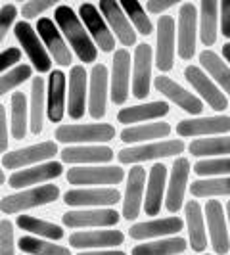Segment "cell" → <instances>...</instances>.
Masks as SVG:
<instances>
[{"mask_svg": "<svg viewBox=\"0 0 230 255\" xmlns=\"http://www.w3.org/2000/svg\"><path fill=\"white\" fill-rule=\"evenodd\" d=\"M54 21L58 29L64 33V37L67 38L69 46L73 48V52L77 54V58L83 64H92L98 58V48L92 42V38L89 37L85 25L81 23L79 15H77L67 4H62L56 8L54 12Z\"/></svg>", "mask_w": 230, "mask_h": 255, "instance_id": "obj_1", "label": "cell"}, {"mask_svg": "<svg viewBox=\"0 0 230 255\" xmlns=\"http://www.w3.org/2000/svg\"><path fill=\"white\" fill-rule=\"evenodd\" d=\"M56 140L67 146H89L102 144L115 138V127L110 123H75V125H60L54 132Z\"/></svg>", "mask_w": 230, "mask_h": 255, "instance_id": "obj_2", "label": "cell"}, {"mask_svg": "<svg viewBox=\"0 0 230 255\" xmlns=\"http://www.w3.org/2000/svg\"><path fill=\"white\" fill-rule=\"evenodd\" d=\"M58 198H60V188L56 184H40L37 188H27L17 194L4 196L0 200V211L6 215H13V213H21L25 209L52 204Z\"/></svg>", "mask_w": 230, "mask_h": 255, "instance_id": "obj_3", "label": "cell"}, {"mask_svg": "<svg viewBox=\"0 0 230 255\" xmlns=\"http://www.w3.org/2000/svg\"><path fill=\"white\" fill-rule=\"evenodd\" d=\"M65 179L69 184H75L79 188L83 186H94V188H114L125 179V171L121 167L114 165H100V167H87L79 165L67 169Z\"/></svg>", "mask_w": 230, "mask_h": 255, "instance_id": "obj_4", "label": "cell"}, {"mask_svg": "<svg viewBox=\"0 0 230 255\" xmlns=\"http://www.w3.org/2000/svg\"><path fill=\"white\" fill-rule=\"evenodd\" d=\"M184 152V142L182 140H157L150 144H136L123 148L117 153L119 163L125 165H136L142 161H153V159H163V157H175Z\"/></svg>", "mask_w": 230, "mask_h": 255, "instance_id": "obj_5", "label": "cell"}, {"mask_svg": "<svg viewBox=\"0 0 230 255\" xmlns=\"http://www.w3.org/2000/svg\"><path fill=\"white\" fill-rule=\"evenodd\" d=\"M13 33H15V38L19 42V46L23 48L27 58L31 60L33 67L37 69L38 73H50L52 58L50 54L46 52V48H44L40 37H38L37 29H33L27 21H19L13 27Z\"/></svg>", "mask_w": 230, "mask_h": 255, "instance_id": "obj_6", "label": "cell"}, {"mask_svg": "<svg viewBox=\"0 0 230 255\" xmlns=\"http://www.w3.org/2000/svg\"><path fill=\"white\" fill-rule=\"evenodd\" d=\"M79 19L85 25L89 37L92 38V42L96 44V48H100L102 52L110 54L115 50V37L110 31V27L106 23V19L102 17V13L98 10V6L85 2L79 6Z\"/></svg>", "mask_w": 230, "mask_h": 255, "instance_id": "obj_7", "label": "cell"}, {"mask_svg": "<svg viewBox=\"0 0 230 255\" xmlns=\"http://www.w3.org/2000/svg\"><path fill=\"white\" fill-rule=\"evenodd\" d=\"M184 77L192 85V89L202 96V102H205L215 112H225L229 108V100L223 94V90L213 83V79L205 73L198 65H186L184 67Z\"/></svg>", "mask_w": 230, "mask_h": 255, "instance_id": "obj_8", "label": "cell"}, {"mask_svg": "<svg viewBox=\"0 0 230 255\" xmlns=\"http://www.w3.org/2000/svg\"><path fill=\"white\" fill-rule=\"evenodd\" d=\"M58 153V144L52 140H44L33 144V146H27L21 150H13L2 155V165L6 169H25L27 165H35V163H44V161H50L52 157Z\"/></svg>", "mask_w": 230, "mask_h": 255, "instance_id": "obj_9", "label": "cell"}, {"mask_svg": "<svg viewBox=\"0 0 230 255\" xmlns=\"http://www.w3.org/2000/svg\"><path fill=\"white\" fill-rule=\"evenodd\" d=\"M121 200L117 188H73L64 194V202L69 207L83 209H102L112 207Z\"/></svg>", "mask_w": 230, "mask_h": 255, "instance_id": "obj_10", "label": "cell"}, {"mask_svg": "<svg viewBox=\"0 0 230 255\" xmlns=\"http://www.w3.org/2000/svg\"><path fill=\"white\" fill-rule=\"evenodd\" d=\"M196 37H198V10L192 2H184L179 10L177 21V50L180 60H192L196 54Z\"/></svg>", "mask_w": 230, "mask_h": 255, "instance_id": "obj_11", "label": "cell"}, {"mask_svg": "<svg viewBox=\"0 0 230 255\" xmlns=\"http://www.w3.org/2000/svg\"><path fill=\"white\" fill-rule=\"evenodd\" d=\"M119 213L112 207H102V209H69L62 215L65 227L69 229H90V227H104L110 229L119 223Z\"/></svg>", "mask_w": 230, "mask_h": 255, "instance_id": "obj_12", "label": "cell"}, {"mask_svg": "<svg viewBox=\"0 0 230 255\" xmlns=\"http://www.w3.org/2000/svg\"><path fill=\"white\" fill-rule=\"evenodd\" d=\"M98 10L106 19V23L110 27V31L114 33V37L123 44V46H132L136 44V31L130 25L128 17L121 10V4L115 0H100Z\"/></svg>", "mask_w": 230, "mask_h": 255, "instance_id": "obj_13", "label": "cell"}, {"mask_svg": "<svg viewBox=\"0 0 230 255\" xmlns=\"http://www.w3.org/2000/svg\"><path fill=\"white\" fill-rule=\"evenodd\" d=\"M175 19L171 15H159L157 19V44H155V65L161 73H167L175 65Z\"/></svg>", "mask_w": 230, "mask_h": 255, "instance_id": "obj_14", "label": "cell"}, {"mask_svg": "<svg viewBox=\"0 0 230 255\" xmlns=\"http://www.w3.org/2000/svg\"><path fill=\"white\" fill-rule=\"evenodd\" d=\"M152 67H153V50L150 44H138L134 50V62H132V83L130 90L132 96L144 100L150 94V83H152Z\"/></svg>", "mask_w": 230, "mask_h": 255, "instance_id": "obj_15", "label": "cell"}, {"mask_svg": "<svg viewBox=\"0 0 230 255\" xmlns=\"http://www.w3.org/2000/svg\"><path fill=\"white\" fill-rule=\"evenodd\" d=\"M37 31L38 37L42 40L46 52L50 54V58L62 67H67V65L73 62L71 58V50L69 46L65 44L64 37H62V31L58 29V25L52 21L50 17H40L37 23Z\"/></svg>", "mask_w": 230, "mask_h": 255, "instance_id": "obj_16", "label": "cell"}, {"mask_svg": "<svg viewBox=\"0 0 230 255\" xmlns=\"http://www.w3.org/2000/svg\"><path fill=\"white\" fill-rule=\"evenodd\" d=\"M204 217L207 219V230L215 254L227 255L230 250V234L225 221V211L219 200H207Z\"/></svg>", "mask_w": 230, "mask_h": 255, "instance_id": "obj_17", "label": "cell"}, {"mask_svg": "<svg viewBox=\"0 0 230 255\" xmlns=\"http://www.w3.org/2000/svg\"><path fill=\"white\" fill-rule=\"evenodd\" d=\"M130 90V54L127 48L115 50L112 77H110V94L117 106H123L128 98Z\"/></svg>", "mask_w": 230, "mask_h": 255, "instance_id": "obj_18", "label": "cell"}, {"mask_svg": "<svg viewBox=\"0 0 230 255\" xmlns=\"http://www.w3.org/2000/svg\"><path fill=\"white\" fill-rule=\"evenodd\" d=\"M153 87H155L157 92H161V94H163L165 98H169L173 104H177L180 110H184L186 114L200 115L204 112V102H202L196 94L188 92L184 87H180L179 83H175L171 77H167V75L155 77Z\"/></svg>", "mask_w": 230, "mask_h": 255, "instance_id": "obj_19", "label": "cell"}, {"mask_svg": "<svg viewBox=\"0 0 230 255\" xmlns=\"http://www.w3.org/2000/svg\"><path fill=\"white\" fill-rule=\"evenodd\" d=\"M125 242L121 230H79L69 236V246L81 252L89 250H112Z\"/></svg>", "mask_w": 230, "mask_h": 255, "instance_id": "obj_20", "label": "cell"}, {"mask_svg": "<svg viewBox=\"0 0 230 255\" xmlns=\"http://www.w3.org/2000/svg\"><path fill=\"white\" fill-rule=\"evenodd\" d=\"M62 173H64V165L60 161H44V163L25 167V169H19V171L12 173L10 179H8V184L12 188H21L23 190V188H29V186L58 179Z\"/></svg>", "mask_w": 230, "mask_h": 255, "instance_id": "obj_21", "label": "cell"}, {"mask_svg": "<svg viewBox=\"0 0 230 255\" xmlns=\"http://www.w3.org/2000/svg\"><path fill=\"white\" fill-rule=\"evenodd\" d=\"M188 177H190V161L186 157H177L171 167V177L167 182L165 207L169 213H177L184 204Z\"/></svg>", "mask_w": 230, "mask_h": 255, "instance_id": "obj_22", "label": "cell"}, {"mask_svg": "<svg viewBox=\"0 0 230 255\" xmlns=\"http://www.w3.org/2000/svg\"><path fill=\"white\" fill-rule=\"evenodd\" d=\"M144 184H146V169L142 165H134L128 171L127 188L123 196V219L132 221L140 215L144 205Z\"/></svg>", "mask_w": 230, "mask_h": 255, "instance_id": "obj_23", "label": "cell"}, {"mask_svg": "<svg viewBox=\"0 0 230 255\" xmlns=\"http://www.w3.org/2000/svg\"><path fill=\"white\" fill-rule=\"evenodd\" d=\"M108 92H110L108 67L104 64H96L90 71L89 114L92 119H104L108 110Z\"/></svg>", "mask_w": 230, "mask_h": 255, "instance_id": "obj_24", "label": "cell"}, {"mask_svg": "<svg viewBox=\"0 0 230 255\" xmlns=\"http://www.w3.org/2000/svg\"><path fill=\"white\" fill-rule=\"evenodd\" d=\"M230 130L229 115H213V117H196V119H184L177 125V132L184 138L190 136H207V134H225Z\"/></svg>", "mask_w": 230, "mask_h": 255, "instance_id": "obj_25", "label": "cell"}, {"mask_svg": "<svg viewBox=\"0 0 230 255\" xmlns=\"http://www.w3.org/2000/svg\"><path fill=\"white\" fill-rule=\"evenodd\" d=\"M184 229V221L180 217H163V219H153V221H144V223H136L128 230V236L132 240H152V238H165V236H173L179 234Z\"/></svg>", "mask_w": 230, "mask_h": 255, "instance_id": "obj_26", "label": "cell"}, {"mask_svg": "<svg viewBox=\"0 0 230 255\" xmlns=\"http://www.w3.org/2000/svg\"><path fill=\"white\" fill-rule=\"evenodd\" d=\"M67 108V79L60 69L50 71L46 89V115L52 123H60Z\"/></svg>", "mask_w": 230, "mask_h": 255, "instance_id": "obj_27", "label": "cell"}, {"mask_svg": "<svg viewBox=\"0 0 230 255\" xmlns=\"http://www.w3.org/2000/svg\"><path fill=\"white\" fill-rule=\"evenodd\" d=\"M60 157L64 163L87 165V163H110L115 153L110 146L89 144V146H65L60 152Z\"/></svg>", "mask_w": 230, "mask_h": 255, "instance_id": "obj_28", "label": "cell"}, {"mask_svg": "<svg viewBox=\"0 0 230 255\" xmlns=\"http://www.w3.org/2000/svg\"><path fill=\"white\" fill-rule=\"evenodd\" d=\"M85 110H87V71L83 65H73L69 71L65 112L71 119H81L85 115Z\"/></svg>", "mask_w": 230, "mask_h": 255, "instance_id": "obj_29", "label": "cell"}, {"mask_svg": "<svg viewBox=\"0 0 230 255\" xmlns=\"http://www.w3.org/2000/svg\"><path fill=\"white\" fill-rule=\"evenodd\" d=\"M167 186V167L163 163H155L148 173V186H146V200H144V211L146 215H157L161 211V204L165 198Z\"/></svg>", "mask_w": 230, "mask_h": 255, "instance_id": "obj_30", "label": "cell"}, {"mask_svg": "<svg viewBox=\"0 0 230 255\" xmlns=\"http://www.w3.org/2000/svg\"><path fill=\"white\" fill-rule=\"evenodd\" d=\"M169 114V104L167 102H146L138 104V106H130V108H123L117 114V121L132 127L134 123H142V121H153V119H161Z\"/></svg>", "mask_w": 230, "mask_h": 255, "instance_id": "obj_31", "label": "cell"}, {"mask_svg": "<svg viewBox=\"0 0 230 255\" xmlns=\"http://www.w3.org/2000/svg\"><path fill=\"white\" fill-rule=\"evenodd\" d=\"M186 215V227H188V242L194 252L202 254L207 248V232H205V219L202 205L196 200H190L184 207Z\"/></svg>", "mask_w": 230, "mask_h": 255, "instance_id": "obj_32", "label": "cell"}, {"mask_svg": "<svg viewBox=\"0 0 230 255\" xmlns=\"http://www.w3.org/2000/svg\"><path fill=\"white\" fill-rule=\"evenodd\" d=\"M171 134V125L165 121H155V123H146V125H132V127H125L119 136L125 144H146V142L159 140V138H167Z\"/></svg>", "mask_w": 230, "mask_h": 255, "instance_id": "obj_33", "label": "cell"}, {"mask_svg": "<svg viewBox=\"0 0 230 255\" xmlns=\"http://www.w3.org/2000/svg\"><path fill=\"white\" fill-rule=\"evenodd\" d=\"M44 114H46V89L44 79L33 77L31 83V104H29V128L38 136L44 128Z\"/></svg>", "mask_w": 230, "mask_h": 255, "instance_id": "obj_34", "label": "cell"}, {"mask_svg": "<svg viewBox=\"0 0 230 255\" xmlns=\"http://www.w3.org/2000/svg\"><path fill=\"white\" fill-rule=\"evenodd\" d=\"M200 64L219 89L230 96V65L219 56L217 52L207 50V48L200 54Z\"/></svg>", "mask_w": 230, "mask_h": 255, "instance_id": "obj_35", "label": "cell"}, {"mask_svg": "<svg viewBox=\"0 0 230 255\" xmlns=\"http://www.w3.org/2000/svg\"><path fill=\"white\" fill-rule=\"evenodd\" d=\"M217 23H219V4L215 0H202L200 4V40L202 44L213 46L217 42Z\"/></svg>", "mask_w": 230, "mask_h": 255, "instance_id": "obj_36", "label": "cell"}, {"mask_svg": "<svg viewBox=\"0 0 230 255\" xmlns=\"http://www.w3.org/2000/svg\"><path fill=\"white\" fill-rule=\"evenodd\" d=\"M15 225L21 230H25L37 238H44V240H62L65 236L64 229L60 225L44 221V219H37L33 215H17Z\"/></svg>", "mask_w": 230, "mask_h": 255, "instance_id": "obj_37", "label": "cell"}, {"mask_svg": "<svg viewBox=\"0 0 230 255\" xmlns=\"http://www.w3.org/2000/svg\"><path fill=\"white\" fill-rule=\"evenodd\" d=\"M29 127V104L23 92H12L10 100V130L15 140H23Z\"/></svg>", "mask_w": 230, "mask_h": 255, "instance_id": "obj_38", "label": "cell"}, {"mask_svg": "<svg viewBox=\"0 0 230 255\" xmlns=\"http://www.w3.org/2000/svg\"><path fill=\"white\" fill-rule=\"evenodd\" d=\"M188 250V242L184 238L173 236V238H159L153 242H144L134 246L130 255H179Z\"/></svg>", "mask_w": 230, "mask_h": 255, "instance_id": "obj_39", "label": "cell"}, {"mask_svg": "<svg viewBox=\"0 0 230 255\" xmlns=\"http://www.w3.org/2000/svg\"><path fill=\"white\" fill-rule=\"evenodd\" d=\"M192 155L196 157H230V136H211V138H196L188 146Z\"/></svg>", "mask_w": 230, "mask_h": 255, "instance_id": "obj_40", "label": "cell"}, {"mask_svg": "<svg viewBox=\"0 0 230 255\" xmlns=\"http://www.w3.org/2000/svg\"><path fill=\"white\" fill-rule=\"evenodd\" d=\"M17 246L27 255H71L69 248L58 246L50 240H42L37 236H21Z\"/></svg>", "mask_w": 230, "mask_h": 255, "instance_id": "obj_41", "label": "cell"}, {"mask_svg": "<svg viewBox=\"0 0 230 255\" xmlns=\"http://www.w3.org/2000/svg\"><path fill=\"white\" fill-rule=\"evenodd\" d=\"M192 196L196 198H219L230 196V177H215V179L194 180L190 184Z\"/></svg>", "mask_w": 230, "mask_h": 255, "instance_id": "obj_42", "label": "cell"}, {"mask_svg": "<svg viewBox=\"0 0 230 255\" xmlns=\"http://www.w3.org/2000/svg\"><path fill=\"white\" fill-rule=\"evenodd\" d=\"M121 10L125 12V15L130 21V25L134 27V31H138L144 37L152 35L153 25L152 21H150V17L146 15V10L142 8V4L134 2V0H125V2H121Z\"/></svg>", "mask_w": 230, "mask_h": 255, "instance_id": "obj_43", "label": "cell"}, {"mask_svg": "<svg viewBox=\"0 0 230 255\" xmlns=\"http://www.w3.org/2000/svg\"><path fill=\"white\" fill-rule=\"evenodd\" d=\"M198 177H230V157H209V159H200L192 167Z\"/></svg>", "mask_w": 230, "mask_h": 255, "instance_id": "obj_44", "label": "cell"}, {"mask_svg": "<svg viewBox=\"0 0 230 255\" xmlns=\"http://www.w3.org/2000/svg\"><path fill=\"white\" fill-rule=\"evenodd\" d=\"M31 77H33V65L17 64L8 73L0 75V96L15 90L19 85H23L27 79H31Z\"/></svg>", "mask_w": 230, "mask_h": 255, "instance_id": "obj_45", "label": "cell"}, {"mask_svg": "<svg viewBox=\"0 0 230 255\" xmlns=\"http://www.w3.org/2000/svg\"><path fill=\"white\" fill-rule=\"evenodd\" d=\"M0 255H15L13 225L8 219L0 221Z\"/></svg>", "mask_w": 230, "mask_h": 255, "instance_id": "obj_46", "label": "cell"}, {"mask_svg": "<svg viewBox=\"0 0 230 255\" xmlns=\"http://www.w3.org/2000/svg\"><path fill=\"white\" fill-rule=\"evenodd\" d=\"M17 17V6L15 4H4L0 6V44L4 42V38L8 35L10 27L13 25Z\"/></svg>", "mask_w": 230, "mask_h": 255, "instance_id": "obj_47", "label": "cell"}, {"mask_svg": "<svg viewBox=\"0 0 230 255\" xmlns=\"http://www.w3.org/2000/svg\"><path fill=\"white\" fill-rule=\"evenodd\" d=\"M54 8V2H40V0H31V2H25L21 6V15L25 19H35L40 13H44L46 10Z\"/></svg>", "mask_w": 230, "mask_h": 255, "instance_id": "obj_48", "label": "cell"}, {"mask_svg": "<svg viewBox=\"0 0 230 255\" xmlns=\"http://www.w3.org/2000/svg\"><path fill=\"white\" fill-rule=\"evenodd\" d=\"M21 60V50L15 48V46H10L4 52H0V75H4L6 71H10V67H15L17 62Z\"/></svg>", "mask_w": 230, "mask_h": 255, "instance_id": "obj_49", "label": "cell"}, {"mask_svg": "<svg viewBox=\"0 0 230 255\" xmlns=\"http://www.w3.org/2000/svg\"><path fill=\"white\" fill-rule=\"evenodd\" d=\"M219 17L223 37L230 38V0H223V4H219Z\"/></svg>", "mask_w": 230, "mask_h": 255, "instance_id": "obj_50", "label": "cell"}, {"mask_svg": "<svg viewBox=\"0 0 230 255\" xmlns=\"http://www.w3.org/2000/svg\"><path fill=\"white\" fill-rule=\"evenodd\" d=\"M177 6V0H148L146 2V10L150 13H161L167 12V10H171V8H175Z\"/></svg>", "mask_w": 230, "mask_h": 255, "instance_id": "obj_51", "label": "cell"}, {"mask_svg": "<svg viewBox=\"0 0 230 255\" xmlns=\"http://www.w3.org/2000/svg\"><path fill=\"white\" fill-rule=\"evenodd\" d=\"M8 150V117H6V108L0 104V153Z\"/></svg>", "mask_w": 230, "mask_h": 255, "instance_id": "obj_52", "label": "cell"}, {"mask_svg": "<svg viewBox=\"0 0 230 255\" xmlns=\"http://www.w3.org/2000/svg\"><path fill=\"white\" fill-rule=\"evenodd\" d=\"M77 255H127L121 250H89V252H79Z\"/></svg>", "mask_w": 230, "mask_h": 255, "instance_id": "obj_53", "label": "cell"}, {"mask_svg": "<svg viewBox=\"0 0 230 255\" xmlns=\"http://www.w3.org/2000/svg\"><path fill=\"white\" fill-rule=\"evenodd\" d=\"M223 60L230 65V42H227V44L223 46Z\"/></svg>", "mask_w": 230, "mask_h": 255, "instance_id": "obj_54", "label": "cell"}, {"mask_svg": "<svg viewBox=\"0 0 230 255\" xmlns=\"http://www.w3.org/2000/svg\"><path fill=\"white\" fill-rule=\"evenodd\" d=\"M4 182H6V175H4V169L0 167V186H2Z\"/></svg>", "mask_w": 230, "mask_h": 255, "instance_id": "obj_55", "label": "cell"}, {"mask_svg": "<svg viewBox=\"0 0 230 255\" xmlns=\"http://www.w3.org/2000/svg\"><path fill=\"white\" fill-rule=\"evenodd\" d=\"M227 215H229V225H230V200L229 204H227Z\"/></svg>", "mask_w": 230, "mask_h": 255, "instance_id": "obj_56", "label": "cell"}, {"mask_svg": "<svg viewBox=\"0 0 230 255\" xmlns=\"http://www.w3.org/2000/svg\"><path fill=\"white\" fill-rule=\"evenodd\" d=\"M205 255H209V254H205Z\"/></svg>", "mask_w": 230, "mask_h": 255, "instance_id": "obj_57", "label": "cell"}]
</instances>
